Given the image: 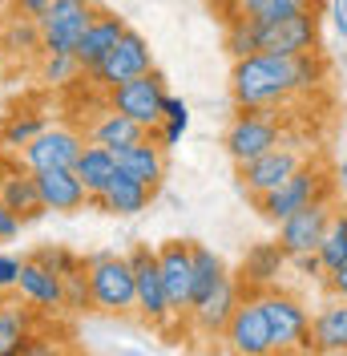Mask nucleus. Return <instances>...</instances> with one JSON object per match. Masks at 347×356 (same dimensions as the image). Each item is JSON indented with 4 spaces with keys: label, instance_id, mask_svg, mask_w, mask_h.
I'll return each instance as SVG.
<instances>
[{
    "label": "nucleus",
    "instance_id": "1",
    "mask_svg": "<svg viewBox=\"0 0 347 356\" xmlns=\"http://www.w3.org/2000/svg\"><path fill=\"white\" fill-rule=\"evenodd\" d=\"M327 81V57H279V53H251L230 65V97L235 110H282L295 97H311Z\"/></svg>",
    "mask_w": 347,
    "mask_h": 356
},
{
    "label": "nucleus",
    "instance_id": "2",
    "mask_svg": "<svg viewBox=\"0 0 347 356\" xmlns=\"http://www.w3.org/2000/svg\"><path fill=\"white\" fill-rule=\"evenodd\" d=\"M335 191H339V170H331L323 158H307L282 186H275L271 195H262V199L255 202V211H259L266 222L279 227L287 215L303 211L311 202H335Z\"/></svg>",
    "mask_w": 347,
    "mask_h": 356
},
{
    "label": "nucleus",
    "instance_id": "3",
    "mask_svg": "<svg viewBox=\"0 0 347 356\" xmlns=\"http://www.w3.org/2000/svg\"><path fill=\"white\" fill-rule=\"evenodd\" d=\"M85 271H89V284H93L97 312H105V316H130V312H137V280H133L130 255L89 251Z\"/></svg>",
    "mask_w": 347,
    "mask_h": 356
},
{
    "label": "nucleus",
    "instance_id": "4",
    "mask_svg": "<svg viewBox=\"0 0 347 356\" xmlns=\"http://www.w3.org/2000/svg\"><path fill=\"white\" fill-rule=\"evenodd\" d=\"M259 304L275 336V356H311V308L303 300L275 284L259 291Z\"/></svg>",
    "mask_w": 347,
    "mask_h": 356
},
{
    "label": "nucleus",
    "instance_id": "5",
    "mask_svg": "<svg viewBox=\"0 0 347 356\" xmlns=\"http://www.w3.org/2000/svg\"><path fill=\"white\" fill-rule=\"evenodd\" d=\"M282 142V118L279 110H235L230 126L222 134V150L235 166H246L275 150Z\"/></svg>",
    "mask_w": 347,
    "mask_h": 356
},
{
    "label": "nucleus",
    "instance_id": "6",
    "mask_svg": "<svg viewBox=\"0 0 347 356\" xmlns=\"http://www.w3.org/2000/svg\"><path fill=\"white\" fill-rule=\"evenodd\" d=\"M133 280H137V320L150 328H170V320H178L170 308V296L162 284V264H158V247L133 243L130 251Z\"/></svg>",
    "mask_w": 347,
    "mask_h": 356
},
{
    "label": "nucleus",
    "instance_id": "7",
    "mask_svg": "<svg viewBox=\"0 0 347 356\" xmlns=\"http://www.w3.org/2000/svg\"><path fill=\"white\" fill-rule=\"evenodd\" d=\"M150 69H153L150 41H146L142 33L126 29V33L117 37V44L109 49L105 61L93 69V73H85V81H89V86H97L101 93H109L113 86H121V81H133V77H142V73H150Z\"/></svg>",
    "mask_w": 347,
    "mask_h": 356
},
{
    "label": "nucleus",
    "instance_id": "8",
    "mask_svg": "<svg viewBox=\"0 0 347 356\" xmlns=\"http://www.w3.org/2000/svg\"><path fill=\"white\" fill-rule=\"evenodd\" d=\"M303 162H307V154L299 150V146L279 142L275 150H266L262 158L246 162V166H235V170H239V191H242L251 202H259L262 195H271L275 186H282V182L295 175Z\"/></svg>",
    "mask_w": 347,
    "mask_h": 356
},
{
    "label": "nucleus",
    "instance_id": "9",
    "mask_svg": "<svg viewBox=\"0 0 347 356\" xmlns=\"http://www.w3.org/2000/svg\"><path fill=\"white\" fill-rule=\"evenodd\" d=\"M323 13H295L282 21L262 24V44L259 53H279V57H303V53H323V33H319Z\"/></svg>",
    "mask_w": 347,
    "mask_h": 356
},
{
    "label": "nucleus",
    "instance_id": "10",
    "mask_svg": "<svg viewBox=\"0 0 347 356\" xmlns=\"http://www.w3.org/2000/svg\"><path fill=\"white\" fill-rule=\"evenodd\" d=\"M105 97H109L113 110L130 113L133 122H142L146 130H153V126L162 122V110H166L170 89H166V77H162L158 69H150V73H142V77H133V81L113 86Z\"/></svg>",
    "mask_w": 347,
    "mask_h": 356
},
{
    "label": "nucleus",
    "instance_id": "11",
    "mask_svg": "<svg viewBox=\"0 0 347 356\" xmlns=\"http://www.w3.org/2000/svg\"><path fill=\"white\" fill-rule=\"evenodd\" d=\"M222 344L230 356H275V336H271L259 296H242V304L235 308L226 332H222Z\"/></svg>",
    "mask_w": 347,
    "mask_h": 356
},
{
    "label": "nucleus",
    "instance_id": "12",
    "mask_svg": "<svg viewBox=\"0 0 347 356\" xmlns=\"http://www.w3.org/2000/svg\"><path fill=\"white\" fill-rule=\"evenodd\" d=\"M97 17L93 0H53L41 17V37L44 53H73L77 41L85 37V29Z\"/></svg>",
    "mask_w": 347,
    "mask_h": 356
},
{
    "label": "nucleus",
    "instance_id": "13",
    "mask_svg": "<svg viewBox=\"0 0 347 356\" xmlns=\"http://www.w3.org/2000/svg\"><path fill=\"white\" fill-rule=\"evenodd\" d=\"M158 264H162V284H166L174 316L186 320L194 308V243H186V239L158 243Z\"/></svg>",
    "mask_w": 347,
    "mask_h": 356
},
{
    "label": "nucleus",
    "instance_id": "14",
    "mask_svg": "<svg viewBox=\"0 0 347 356\" xmlns=\"http://www.w3.org/2000/svg\"><path fill=\"white\" fill-rule=\"evenodd\" d=\"M0 202L21 222H37L41 215H49L41 199V186H37V175L24 166L21 154L12 158V150L0 154Z\"/></svg>",
    "mask_w": 347,
    "mask_h": 356
},
{
    "label": "nucleus",
    "instance_id": "15",
    "mask_svg": "<svg viewBox=\"0 0 347 356\" xmlns=\"http://www.w3.org/2000/svg\"><path fill=\"white\" fill-rule=\"evenodd\" d=\"M81 150H85V138L73 126H44L21 150V158L28 170H73Z\"/></svg>",
    "mask_w": 347,
    "mask_h": 356
},
{
    "label": "nucleus",
    "instance_id": "16",
    "mask_svg": "<svg viewBox=\"0 0 347 356\" xmlns=\"http://www.w3.org/2000/svg\"><path fill=\"white\" fill-rule=\"evenodd\" d=\"M331 215H335V202H311L303 211H295V215H287L279 222V247L295 259V255H311V251H319L323 243L327 227H331Z\"/></svg>",
    "mask_w": 347,
    "mask_h": 356
},
{
    "label": "nucleus",
    "instance_id": "17",
    "mask_svg": "<svg viewBox=\"0 0 347 356\" xmlns=\"http://www.w3.org/2000/svg\"><path fill=\"white\" fill-rule=\"evenodd\" d=\"M41 316L44 312L21 300L17 291L0 296V356H21L33 344V336L41 332Z\"/></svg>",
    "mask_w": 347,
    "mask_h": 356
},
{
    "label": "nucleus",
    "instance_id": "18",
    "mask_svg": "<svg viewBox=\"0 0 347 356\" xmlns=\"http://www.w3.org/2000/svg\"><path fill=\"white\" fill-rule=\"evenodd\" d=\"M287 264H291V255L279 247V239H275V243L246 247L242 267H239V275H235V280H239V288H242V296H259V291L275 288Z\"/></svg>",
    "mask_w": 347,
    "mask_h": 356
},
{
    "label": "nucleus",
    "instance_id": "19",
    "mask_svg": "<svg viewBox=\"0 0 347 356\" xmlns=\"http://www.w3.org/2000/svg\"><path fill=\"white\" fill-rule=\"evenodd\" d=\"M239 304H242V288H239V280L230 275V280H222L206 300H198L194 308H190L186 324H190L194 332H202V336H222Z\"/></svg>",
    "mask_w": 347,
    "mask_h": 356
},
{
    "label": "nucleus",
    "instance_id": "20",
    "mask_svg": "<svg viewBox=\"0 0 347 356\" xmlns=\"http://www.w3.org/2000/svg\"><path fill=\"white\" fill-rule=\"evenodd\" d=\"M17 296L28 300L33 308H41L44 316L49 312H65V284L53 267H44L41 259H24L21 264V284H17Z\"/></svg>",
    "mask_w": 347,
    "mask_h": 356
},
{
    "label": "nucleus",
    "instance_id": "21",
    "mask_svg": "<svg viewBox=\"0 0 347 356\" xmlns=\"http://www.w3.org/2000/svg\"><path fill=\"white\" fill-rule=\"evenodd\" d=\"M85 138L93 142V146H105V150H113V154H121V150L137 146L142 138H150V130H146L142 122H133L130 113L113 110V106H101V113L89 122Z\"/></svg>",
    "mask_w": 347,
    "mask_h": 356
},
{
    "label": "nucleus",
    "instance_id": "22",
    "mask_svg": "<svg viewBox=\"0 0 347 356\" xmlns=\"http://www.w3.org/2000/svg\"><path fill=\"white\" fill-rule=\"evenodd\" d=\"M347 348V300L327 296L311 312V356H331Z\"/></svg>",
    "mask_w": 347,
    "mask_h": 356
},
{
    "label": "nucleus",
    "instance_id": "23",
    "mask_svg": "<svg viewBox=\"0 0 347 356\" xmlns=\"http://www.w3.org/2000/svg\"><path fill=\"white\" fill-rule=\"evenodd\" d=\"M153 199V186L146 182H137L133 175L126 170H117L113 182L105 186V195H97V199H89V207H97L101 215H117V219H133V215H142Z\"/></svg>",
    "mask_w": 347,
    "mask_h": 356
},
{
    "label": "nucleus",
    "instance_id": "24",
    "mask_svg": "<svg viewBox=\"0 0 347 356\" xmlns=\"http://www.w3.org/2000/svg\"><path fill=\"white\" fill-rule=\"evenodd\" d=\"M33 175L41 186L44 211H53V215H77L89 202V191L77 178V170H33Z\"/></svg>",
    "mask_w": 347,
    "mask_h": 356
},
{
    "label": "nucleus",
    "instance_id": "25",
    "mask_svg": "<svg viewBox=\"0 0 347 356\" xmlns=\"http://www.w3.org/2000/svg\"><path fill=\"white\" fill-rule=\"evenodd\" d=\"M126 33V21L117 17V13H105V8H97V17H93V24L85 29V37L77 41V61H81V69L85 73H93V69L101 65L109 57V49L117 44V37Z\"/></svg>",
    "mask_w": 347,
    "mask_h": 356
},
{
    "label": "nucleus",
    "instance_id": "26",
    "mask_svg": "<svg viewBox=\"0 0 347 356\" xmlns=\"http://www.w3.org/2000/svg\"><path fill=\"white\" fill-rule=\"evenodd\" d=\"M117 166L126 170V175H133L137 182H146V186H162V178H166V146L158 142V138H142L137 146H130V150H121L117 154Z\"/></svg>",
    "mask_w": 347,
    "mask_h": 356
},
{
    "label": "nucleus",
    "instance_id": "27",
    "mask_svg": "<svg viewBox=\"0 0 347 356\" xmlns=\"http://www.w3.org/2000/svg\"><path fill=\"white\" fill-rule=\"evenodd\" d=\"M73 170H77V178L85 182L89 199H97V195H105V186L113 182V175H117L121 166H117V154H113V150L85 142V150H81V158H77Z\"/></svg>",
    "mask_w": 347,
    "mask_h": 356
},
{
    "label": "nucleus",
    "instance_id": "28",
    "mask_svg": "<svg viewBox=\"0 0 347 356\" xmlns=\"http://www.w3.org/2000/svg\"><path fill=\"white\" fill-rule=\"evenodd\" d=\"M259 44H262V21H255L251 13H235V17L222 21V49L230 53V61L259 53Z\"/></svg>",
    "mask_w": 347,
    "mask_h": 356
},
{
    "label": "nucleus",
    "instance_id": "29",
    "mask_svg": "<svg viewBox=\"0 0 347 356\" xmlns=\"http://www.w3.org/2000/svg\"><path fill=\"white\" fill-rule=\"evenodd\" d=\"M44 126H49V122H44V113H37V110H8L0 118V146L12 150V154H21Z\"/></svg>",
    "mask_w": 347,
    "mask_h": 356
},
{
    "label": "nucleus",
    "instance_id": "30",
    "mask_svg": "<svg viewBox=\"0 0 347 356\" xmlns=\"http://www.w3.org/2000/svg\"><path fill=\"white\" fill-rule=\"evenodd\" d=\"M0 49L8 53V57H37L44 53V37H41V21H33V17H12V21L4 24V33H0Z\"/></svg>",
    "mask_w": 347,
    "mask_h": 356
},
{
    "label": "nucleus",
    "instance_id": "31",
    "mask_svg": "<svg viewBox=\"0 0 347 356\" xmlns=\"http://www.w3.org/2000/svg\"><path fill=\"white\" fill-rule=\"evenodd\" d=\"M222 280H230V267L222 264V255L210 251L206 243H194V304L206 300Z\"/></svg>",
    "mask_w": 347,
    "mask_h": 356
},
{
    "label": "nucleus",
    "instance_id": "32",
    "mask_svg": "<svg viewBox=\"0 0 347 356\" xmlns=\"http://www.w3.org/2000/svg\"><path fill=\"white\" fill-rule=\"evenodd\" d=\"M319 259H323L327 271L347 264V207H335L331 215V227H327L323 243H319Z\"/></svg>",
    "mask_w": 347,
    "mask_h": 356
},
{
    "label": "nucleus",
    "instance_id": "33",
    "mask_svg": "<svg viewBox=\"0 0 347 356\" xmlns=\"http://www.w3.org/2000/svg\"><path fill=\"white\" fill-rule=\"evenodd\" d=\"M61 284H65V312H73V316L97 312V300H93V284H89V271H85V267H77V271L61 275Z\"/></svg>",
    "mask_w": 347,
    "mask_h": 356
},
{
    "label": "nucleus",
    "instance_id": "34",
    "mask_svg": "<svg viewBox=\"0 0 347 356\" xmlns=\"http://www.w3.org/2000/svg\"><path fill=\"white\" fill-rule=\"evenodd\" d=\"M85 69L77 61V53H41V81L49 86H73Z\"/></svg>",
    "mask_w": 347,
    "mask_h": 356
},
{
    "label": "nucleus",
    "instance_id": "35",
    "mask_svg": "<svg viewBox=\"0 0 347 356\" xmlns=\"http://www.w3.org/2000/svg\"><path fill=\"white\" fill-rule=\"evenodd\" d=\"M311 8H319V0H255L246 13L255 21L271 24V21H282V17H295V13H311Z\"/></svg>",
    "mask_w": 347,
    "mask_h": 356
},
{
    "label": "nucleus",
    "instance_id": "36",
    "mask_svg": "<svg viewBox=\"0 0 347 356\" xmlns=\"http://www.w3.org/2000/svg\"><path fill=\"white\" fill-rule=\"evenodd\" d=\"M33 259H41L44 267H53L57 275H69V271L85 267V255H77L69 247H41V251H33Z\"/></svg>",
    "mask_w": 347,
    "mask_h": 356
},
{
    "label": "nucleus",
    "instance_id": "37",
    "mask_svg": "<svg viewBox=\"0 0 347 356\" xmlns=\"http://www.w3.org/2000/svg\"><path fill=\"white\" fill-rule=\"evenodd\" d=\"M21 264L24 259L0 251V296H12V291H17V284H21Z\"/></svg>",
    "mask_w": 347,
    "mask_h": 356
},
{
    "label": "nucleus",
    "instance_id": "38",
    "mask_svg": "<svg viewBox=\"0 0 347 356\" xmlns=\"http://www.w3.org/2000/svg\"><path fill=\"white\" fill-rule=\"evenodd\" d=\"M21 356H69V353H65V344H61V340H49L44 332H37V336H33V344H28Z\"/></svg>",
    "mask_w": 347,
    "mask_h": 356
},
{
    "label": "nucleus",
    "instance_id": "39",
    "mask_svg": "<svg viewBox=\"0 0 347 356\" xmlns=\"http://www.w3.org/2000/svg\"><path fill=\"white\" fill-rule=\"evenodd\" d=\"M150 134L158 138V142H162V146H166V150H170V146H178V142H182L186 126H182V122H170V118H162V122H158Z\"/></svg>",
    "mask_w": 347,
    "mask_h": 356
},
{
    "label": "nucleus",
    "instance_id": "40",
    "mask_svg": "<svg viewBox=\"0 0 347 356\" xmlns=\"http://www.w3.org/2000/svg\"><path fill=\"white\" fill-rule=\"evenodd\" d=\"M21 227H24V222L17 219V215L4 207V202H0V243H12V239L21 235Z\"/></svg>",
    "mask_w": 347,
    "mask_h": 356
},
{
    "label": "nucleus",
    "instance_id": "41",
    "mask_svg": "<svg viewBox=\"0 0 347 356\" xmlns=\"http://www.w3.org/2000/svg\"><path fill=\"white\" fill-rule=\"evenodd\" d=\"M323 291H327V296H339V300H347V264L335 267V271H327Z\"/></svg>",
    "mask_w": 347,
    "mask_h": 356
},
{
    "label": "nucleus",
    "instance_id": "42",
    "mask_svg": "<svg viewBox=\"0 0 347 356\" xmlns=\"http://www.w3.org/2000/svg\"><path fill=\"white\" fill-rule=\"evenodd\" d=\"M49 4H53V0H12V17H33V21H41Z\"/></svg>",
    "mask_w": 347,
    "mask_h": 356
},
{
    "label": "nucleus",
    "instance_id": "43",
    "mask_svg": "<svg viewBox=\"0 0 347 356\" xmlns=\"http://www.w3.org/2000/svg\"><path fill=\"white\" fill-rule=\"evenodd\" d=\"M162 118H170V122H182V126H190V106L182 102V97H166V110H162Z\"/></svg>",
    "mask_w": 347,
    "mask_h": 356
},
{
    "label": "nucleus",
    "instance_id": "44",
    "mask_svg": "<svg viewBox=\"0 0 347 356\" xmlns=\"http://www.w3.org/2000/svg\"><path fill=\"white\" fill-rule=\"evenodd\" d=\"M331 29L347 41V0H331Z\"/></svg>",
    "mask_w": 347,
    "mask_h": 356
},
{
    "label": "nucleus",
    "instance_id": "45",
    "mask_svg": "<svg viewBox=\"0 0 347 356\" xmlns=\"http://www.w3.org/2000/svg\"><path fill=\"white\" fill-rule=\"evenodd\" d=\"M206 4L214 8V13L222 17V21H226V17H235V13H242V8H239V0H206Z\"/></svg>",
    "mask_w": 347,
    "mask_h": 356
},
{
    "label": "nucleus",
    "instance_id": "46",
    "mask_svg": "<svg viewBox=\"0 0 347 356\" xmlns=\"http://www.w3.org/2000/svg\"><path fill=\"white\" fill-rule=\"evenodd\" d=\"M339 191L347 195V142H344V162H339Z\"/></svg>",
    "mask_w": 347,
    "mask_h": 356
},
{
    "label": "nucleus",
    "instance_id": "47",
    "mask_svg": "<svg viewBox=\"0 0 347 356\" xmlns=\"http://www.w3.org/2000/svg\"><path fill=\"white\" fill-rule=\"evenodd\" d=\"M251 4H255V0H239V8H242V13H246V8H251Z\"/></svg>",
    "mask_w": 347,
    "mask_h": 356
},
{
    "label": "nucleus",
    "instance_id": "48",
    "mask_svg": "<svg viewBox=\"0 0 347 356\" xmlns=\"http://www.w3.org/2000/svg\"><path fill=\"white\" fill-rule=\"evenodd\" d=\"M121 356H142V353H121Z\"/></svg>",
    "mask_w": 347,
    "mask_h": 356
},
{
    "label": "nucleus",
    "instance_id": "49",
    "mask_svg": "<svg viewBox=\"0 0 347 356\" xmlns=\"http://www.w3.org/2000/svg\"><path fill=\"white\" fill-rule=\"evenodd\" d=\"M331 356H347V348H344V353H331Z\"/></svg>",
    "mask_w": 347,
    "mask_h": 356
},
{
    "label": "nucleus",
    "instance_id": "50",
    "mask_svg": "<svg viewBox=\"0 0 347 356\" xmlns=\"http://www.w3.org/2000/svg\"><path fill=\"white\" fill-rule=\"evenodd\" d=\"M0 4H12V0H0Z\"/></svg>",
    "mask_w": 347,
    "mask_h": 356
}]
</instances>
